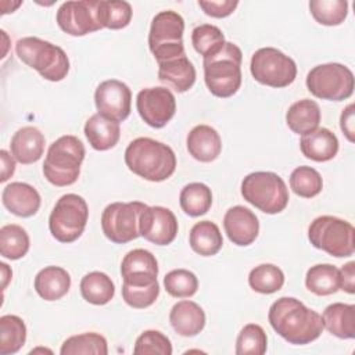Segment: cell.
I'll return each instance as SVG.
<instances>
[{
	"label": "cell",
	"instance_id": "obj_25",
	"mask_svg": "<svg viewBox=\"0 0 355 355\" xmlns=\"http://www.w3.org/2000/svg\"><path fill=\"white\" fill-rule=\"evenodd\" d=\"M71 287L69 273L60 266H46L35 277V290L46 301L62 298Z\"/></svg>",
	"mask_w": 355,
	"mask_h": 355
},
{
	"label": "cell",
	"instance_id": "obj_19",
	"mask_svg": "<svg viewBox=\"0 0 355 355\" xmlns=\"http://www.w3.org/2000/svg\"><path fill=\"white\" fill-rule=\"evenodd\" d=\"M158 79L178 93H184L196 82V68L186 54L158 62Z\"/></svg>",
	"mask_w": 355,
	"mask_h": 355
},
{
	"label": "cell",
	"instance_id": "obj_15",
	"mask_svg": "<svg viewBox=\"0 0 355 355\" xmlns=\"http://www.w3.org/2000/svg\"><path fill=\"white\" fill-rule=\"evenodd\" d=\"M94 103L98 114L119 123L130 114L132 92L126 83L118 79H108L97 86Z\"/></svg>",
	"mask_w": 355,
	"mask_h": 355
},
{
	"label": "cell",
	"instance_id": "obj_38",
	"mask_svg": "<svg viewBox=\"0 0 355 355\" xmlns=\"http://www.w3.org/2000/svg\"><path fill=\"white\" fill-rule=\"evenodd\" d=\"M309 10L316 22L326 26H336L345 21L348 3L345 0H311Z\"/></svg>",
	"mask_w": 355,
	"mask_h": 355
},
{
	"label": "cell",
	"instance_id": "obj_9",
	"mask_svg": "<svg viewBox=\"0 0 355 355\" xmlns=\"http://www.w3.org/2000/svg\"><path fill=\"white\" fill-rule=\"evenodd\" d=\"M87 218L89 208L83 197L73 193L64 194L50 214V233L60 243H72L82 236Z\"/></svg>",
	"mask_w": 355,
	"mask_h": 355
},
{
	"label": "cell",
	"instance_id": "obj_28",
	"mask_svg": "<svg viewBox=\"0 0 355 355\" xmlns=\"http://www.w3.org/2000/svg\"><path fill=\"white\" fill-rule=\"evenodd\" d=\"M190 247L201 257H212L218 254L223 245V237L216 223L211 220L197 222L189 236Z\"/></svg>",
	"mask_w": 355,
	"mask_h": 355
},
{
	"label": "cell",
	"instance_id": "obj_13",
	"mask_svg": "<svg viewBox=\"0 0 355 355\" xmlns=\"http://www.w3.org/2000/svg\"><path fill=\"white\" fill-rule=\"evenodd\" d=\"M98 0L65 1L57 10V24L71 36H85L103 29L98 18Z\"/></svg>",
	"mask_w": 355,
	"mask_h": 355
},
{
	"label": "cell",
	"instance_id": "obj_5",
	"mask_svg": "<svg viewBox=\"0 0 355 355\" xmlns=\"http://www.w3.org/2000/svg\"><path fill=\"white\" fill-rule=\"evenodd\" d=\"M15 53L18 58L40 73L42 78L60 82L69 71V60L65 51L47 40L26 36L17 42Z\"/></svg>",
	"mask_w": 355,
	"mask_h": 355
},
{
	"label": "cell",
	"instance_id": "obj_26",
	"mask_svg": "<svg viewBox=\"0 0 355 355\" xmlns=\"http://www.w3.org/2000/svg\"><path fill=\"white\" fill-rule=\"evenodd\" d=\"M323 327L338 338L355 337V305L334 302L326 306L322 315Z\"/></svg>",
	"mask_w": 355,
	"mask_h": 355
},
{
	"label": "cell",
	"instance_id": "obj_21",
	"mask_svg": "<svg viewBox=\"0 0 355 355\" xmlns=\"http://www.w3.org/2000/svg\"><path fill=\"white\" fill-rule=\"evenodd\" d=\"M44 136L35 126H24L18 129L11 139V154L19 164L28 165L39 161L44 151Z\"/></svg>",
	"mask_w": 355,
	"mask_h": 355
},
{
	"label": "cell",
	"instance_id": "obj_4",
	"mask_svg": "<svg viewBox=\"0 0 355 355\" xmlns=\"http://www.w3.org/2000/svg\"><path fill=\"white\" fill-rule=\"evenodd\" d=\"M83 143L72 135H64L53 141L43 162L44 178L57 187L73 184L85 159Z\"/></svg>",
	"mask_w": 355,
	"mask_h": 355
},
{
	"label": "cell",
	"instance_id": "obj_11",
	"mask_svg": "<svg viewBox=\"0 0 355 355\" xmlns=\"http://www.w3.org/2000/svg\"><path fill=\"white\" fill-rule=\"evenodd\" d=\"M250 71L257 82L270 87H286L297 76L294 60L275 47L257 50L251 57Z\"/></svg>",
	"mask_w": 355,
	"mask_h": 355
},
{
	"label": "cell",
	"instance_id": "obj_23",
	"mask_svg": "<svg viewBox=\"0 0 355 355\" xmlns=\"http://www.w3.org/2000/svg\"><path fill=\"white\" fill-rule=\"evenodd\" d=\"M300 148L306 158L316 162H326L337 155L338 139L327 128H316L315 130L302 135Z\"/></svg>",
	"mask_w": 355,
	"mask_h": 355
},
{
	"label": "cell",
	"instance_id": "obj_42",
	"mask_svg": "<svg viewBox=\"0 0 355 355\" xmlns=\"http://www.w3.org/2000/svg\"><path fill=\"white\" fill-rule=\"evenodd\" d=\"M164 286L169 295L175 298H189L197 293L198 279L187 269H173L165 275Z\"/></svg>",
	"mask_w": 355,
	"mask_h": 355
},
{
	"label": "cell",
	"instance_id": "obj_27",
	"mask_svg": "<svg viewBox=\"0 0 355 355\" xmlns=\"http://www.w3.org/2000/svg\"><path fill=\"white\" fill-rule=\"evenodd\" d=\"M286 122L294 133L301 136L315 130L320 122L319 104L309 98L295 101L286 112Z\"/></svg>",
	"mask_w": 355,
	"mask_h": 355
},
{
	"label": "cell",
	"instance_id": "obj_14",
	"mask_svg": "<svg viewBox=\"0 0 355 355\" xmlns=\"http://www.w3.org/2000/svg\"><path fill=\"white\" fill-rule=\"evenodd\" d=\"M136 108L140 118L151 128H164L176 112L173 93L162 86L146 87L137 93Z\"/></svg>",
	"mask_w": 355,
	"mask_h": 355
},
{
	"label": "cell",
	"instance_id": "obj_2",
	"mask_svg": "<svg viewBox=\"0 0 355 355\" xmlns=\"http://www.w3.org/2000/svg\"><path fill=\"white\" fill-rule=\"evenodd\" d=\"M125 164L135 175L148 182H162L176 169L173 150L154 139L137 137L125 150Z\"/></svg>",
	"mask_w": 355,
	"mask_h": 355
},
{
	"label": "cell",
	"instance_id": "obj_36",
	"mask_svg": "<svg viewBox=\"0 0 355 355\" xmlns=\"http://www.w3.org/2000/svg\"><path fill=\"white\" fill-rule=\"evenodd\" d=\"M250 287L261 294H272L279 291L284 284V273L272 263H262L251 269L248 275Z\"/></svg>",
	"mask_w": 355,
	"mask_h": 355
},
{
	"label": "cell",
	"instance_id": "obj_8",
	"mask_svg": "<svg viewBox=\"0 0 355 355\" xmlns=\"http://www.w3.org/2000/svg\"><path fill=\"white\" fill-rule=\"evenodd\" d=\"M184 19L173 10L158 12L150 26L148 47L157 62L184 54Z\"/></svg>",
	"mask_w": 355,
	"mask_h": 355
},
{
	"label": "cell",
	"instance_id": "obj_39",
	"mask_svg": "<svg viewBox=\"0 0 355 355\" xmlns=\"http://www.w3.org/2000/svg\"><path fill=\"white\" fill-rule=\"evenodd\" d=\"M191 43L194 50L204 58L218 53L226 43L222 31L211 24H202L193 29Z\"/></svg>",
	"mask_w": 355,
	"mask_h": 355
},
{
	"label": "cell",
	"instance_id": "obj_30",
	"mask_svg": "<svg viewBox=\"0 0 355 355\" xmlns=\"http://www.w3.org/2000/svg\"><path fill=\"white\" fill-rule=\"evenodd\" d=\"M79 288L83 300L93 305H105L115 294V286L111 277L97 270L85 275L80 280Z\"/></svg>",
	"mask_w": 355,
	"mask_h": 355
},
{
	"label": "cell",
	"instance_id": "obj_33",
	"mask_svg": "<svg viewBox=\"0 0 355 355\" xmlns=\"http://www.w3.org/2000/svg\"><path fill=\"white\" fill-rule=\"evenodd\" d=\"M61 355H107V340L94 331L82 333L67 338L60 349Z\"/></svg>",
	"mask_w": 355,
	"mask_h": 355
},
{
	"label": "cell",
	"instance_id": "obj_35",
	"mask_svg": "<svg viewBox=\"0 0 355 355\" xmlns=\"http://www.w3.org/2000/svg\"><path fill=\"white\" fill-rule=\"evenodd\" d=\"M121 275L122 279L132 276L157 277L158 262L150 251L143 248H135L123 257L121 263Z\"/></svg>",
	"mask_w": 355,
	"mask_h": 355
},
{
	"label": "cell",
	"instance_id": "obj_12",
	"mask_svg": "<svg viewBox=\"0 0 355 355\" xmlns=\"http://www.w3.org/2000/svg\"><path fill=\"white\" fill-rule=\"evenodd\" d=\"M146 207L140 201L108 204L101 215V229L105 237L115 244H125L137 239L140 236V214Z\"/></svg>",
	"mask_w": 355,
	"mask_h": 355
},
{
	"label": "cell",
	"instance_id": "obj_32",
	"mask_svg": "<svg viewBox=\"0 0 355 355\" xmlns=\"http://www.w3.org/2000/svg\"><path fill=\"white\" fill-rule=\"evenodd\" d=\"M26 340V326L17 315H3L0 318V354L10 355L18 352Z\"/></svg>",
	"mask_w": 355,
	"mask_h": 355
},
{
	"label": "cell",
	"instance_id": "obj_34",
	"mask_svg": "<svg viewBox=\"0 0 355 355\" xmlns=\"http://www.w3.org/2000/svg\"><path fill=\"white\" fill-rule=\"evenodd\" d=\"M29 251V236L26 230L15 223L4 225L0 229V254L1 257L15 261Z\"/></svg>",
	"mask_w": 355,
	"mask_h": 355
},
{
	"label": "cell",
	"instance_id": "obj_45",
	"mask_svg": "<svg viewBox=\"0 0 355 355\" xmlns=\"http://www.w3.org/2000/svg\"><path fill=\"white\" fill-rule=\"evenodd\" d=\"M198 6L209 17L225 18V17H229L236 10V7L239 6V1L237 0H218V1L198 0Z\"/></svg>",
	"mask_w": 355,
	"mask_h": 355
},
{
	"label": "cell",
	"instance_id": "obj_41",
	"mask_svg": "<svg viewBox=\"0 0 355 355\" xmlns=\"http://www.w3.org/2000/svg\"><path fill=\"white\" fill-rule=\"evenodd\" d=\"M268 347L265 330L255 323L245 324L236 340L237 355H263Z\"/></svg>",
	"mask_w": 355,
	"mask_h": 355
},
{
	"label": "cell",
	"instance_id": "obj_29",
	"mask_svg": "<svg viewBox=\"0 0 355 355\" xmlns=\"http://www.w3.org/2000/svg\"><path fill=\"white\" fill-rule=\"evenodd\" d=\"M305 286L316 295H331L340 290V270L331 263L313 265L306 272Z\"/></svg>",
	"mask_w": 355,
	"mask_h": 355
},
{
	"label": "cell",
	"instance_id": "obj_18",
	"mask_svg": "<svg viewBox=\"0 0 355 355\" xmlns=\"http://www.w3.org/2000/svg\"><path fill=\"white\" fill-rule=\"evenodd\" d=\"M3 205L14 215L21 218L33 216L40 208V194L39 191L22 182H12L3 189L1 193Z\"/></svg>",
	"mask_w": 355,
	"mask_h": 355
},
{
	"label": "cell",
	"instance_id": "obj_17",
	"mask_svg": "<svg viewBox=\"0 0 355 355\" xmlns=\"http://www.w3.org/2000/svg\"><path fill=\"white\" fill-rule=\"evenodd\" d=\"M223 227L229 240L240 247L252 244L259 233L258 218L251 209L243 205H234L226 211Z\"/></svg>",
	"mask_w": 355,
	"mask_h": 355
},
{
	"label": "cell",
	"instance_id": "obj_49",
	"mask_svg": "<svg viewBox=\"0 0 355 355\" xmlns=\"http://www.w3.org/2000/svg\"><path fill=\"white\" fill-rule=\"evenodd\" d=\"M0 266H1V272H3V288H4V287L7 286V282H8L10 277H11L12 272L10 270V268H8L7 263H0Z\"/></svg>",
	"mask_w": 355,
	"mask_h": 355
},
{
	"label": "cell",
	"instance_id": "obj_1",
	"mask_svg": "<svg viewBox=\"0 0 355 355\" xmlns=\"http://www.w3.org/2000/svg\"><path fill=\"white\" fill-rule=\"evenodd\" d=\"M268 319L280 337L295 345L315 341L324 329L322 316L293 297L276 300L269 308Z\"/></svg>",
	"mask_w": 355,
	"mask_h": 355
},
{
	"label": "cell",
	"instance_id": "obj_3",
	"mask_svg": "<svg viewBox=\"0 0 355 355\" xmlns=\"http://www.w3.org/2000/svg\"><path fill=\"white\" fill-rule=\"evenodd\" d=\"M241 60L240 47L230 42H226L218 53L204 58V80L214 96L227 98L237 93L241 86Z\"/></svg>",
	"mask_w": 355,
	"mask_h": 355
},
{
	"label": "cell",
	"instance_id": "obj_37",
	"mask_svg": "<svg viewBox=\"0 0 355 355\" xmlns=\"http://www.w3.org/2000/svg\"><path fill=\"white\" fill-rule=\"evenodd\" d=\"M98 18L103 28L122 29L132 19V6L121 0H98Z\"/></svg>",
	"mask_w": 355,
	"mask_h": 355
},
{
	"label": "cell",
	"instance_id": "obj_20",
	"mask_svg": "<svg viewBox=\"0 0 355 355\" xmlns=\"http://www.w3.org/2000/svg\"><path fill=\"white\" fill-rule=\"evenodd\" d=\"M187 150L190 155L200 162L216 159L222 151L219 133L209 125H197L187 135Z\"/></svg>",
	"mask_w": 355,
	"mask_h": 355
},
{
	"label": "cell",
	"instance_id": "obj_16",
	"mask_svg": "<svg viewBox=\"0 0 355 355\" xmlns=\"http://www.w3.org/2000/svg\"><path fill=\"white\" fill-rule=\"evenodd\" d=\"M178 219L175 214L165 207H146L139 219L140 236L157 245L171 244L178 234Z\"/></svg>",
	"mask_w": 355,
	"mask_h": 355
},
{
	"label": "cell",
	"instance_id": "obj_44",
	"mask_svg": "<svg viewBox=\"0 0 355 355\" xmlns=\"http://www.w3.org/2000/svg\"><path fill=\"white\" fill-rule=\"evenodd\" d=\"M159 295V284L153 283L148 286H130L122 284V298L123 301L136 309H143L155 302Z\"/></svg>",
	"mask_w": 355,
	"mask_h": 355
},
{
	"label": "cell",
	"instance_id": "obj_46",
	"mask_svg": "<svg viewBox=\"0 0 355 355\" xmlns=\"http://www.w3.org/2000/svg\"><path fill=\"white\" fill-rule=\"evenodd\" d=\"M340 270V288L348 294L355 293V262L351 261L343 265Z\"/></svg>",
	"mask_w": 355,
	"mask_h": 355
},
{
	"label": "cell",
	"instance_id": "obj_48",
	"mask_svg": "<svg viewBox=\"0 0 355 355\" xmlns=\"http://www.w3.org/2000/svg\"><path fill=\"white\" fill-rule=\"evenodd\" d=\"M0 158H1V182H7L15 171V158L11 157L6 150L0 151Z\"/></svg>",
	"mask_w": 355,
	"mask_h": 355
},
{
	"label": "cell",
	"instance_id": "obj_40",
	"mask_svg": "<svg viewBox=\"0 0 355 355\" xmlns=\"http://www.w3.org/2000/svg\"><path fill=\"white\" fill-rule=\"evenodd\" d=\"M290 187L297 196L304 198H312L322 191L323 179L316 169L302 165L291 172Z\"/></svg>",
	"mask_w": 355,
	"mask_h": 355
},
{
	"label": "cell",
	"instance_id": "obj_31",
	"mask_svg": "<svg viewBox=\"0 0 355 355\" xmlns=\"http://www.w3.org/2000/svg\"><path fill=\"white\" fill-rule=\"evenodd\" d=\"M179 202L184 214L197 218L209 211L212 205V191L204 183H189L182 189Z\"/></svg>",
	"mask_w": 355,
	"mask_h": 355
},
{
	"label": "cell",
	"instance_id": "obj_24",
	"mask_svg": "<svg viewBox=\"0 0 355 355\" xmlns=\"http://www.w3.org/2000/svg\"><path fill=\"white\" fill-rule=\"evenodd\" d=\"M83 132L89 144L97 151H105L115 147L121 137L119 123L98 112L86 121Z\"/></svg>",
	"mask_w": 355,
	"mask_h": 355
},
{
	"label": "cell",
	"instance_id": "obj_22",
	"mask_svg": "<svg viewBox=\"0 0 355 355\" xmlns=\"http://www.w3.org/2000/svg\"><path fill=\"white\" fill-rule=\"evenodd\" d=\"M169 322L178 334L183 337H193L204 329L205 312L197 302L183 300L172 306Z\"/></svg>",
	"mask_w": 355,
	"mask_h": 355
},
{
	"label": "cell",
	"instance_id": "obj_43",
	"mask_svg": "<svg viewBox=\"0 0 355 355\" xmlns=\"http://www.w3.org/2000/svg\"><path fill=\"white\" fill-rule=\"evenodd\" d=\"M133 352L137 355H171L172 344L164 333L158 330H146L136 338Z\"/></svg>",
	"mask_w": 355,
	"mask_h": 355
},
{
	"label": "cell",
	"instance_id": "obj_6",
	"mask_svg": "<svg viewBox=\"0 0 355 355\" xmlns=\"http://www.w3.org/2000/svg\"><path fill=\"white\" fill-rule=\"evenodd\" d=\"M243 198L265 214H279L288 204V189L275 172H252L241 182Z\"/></svg>",
	"mask_w": 355,
	"mask_h": 355
},
{
	"label": "cell",
	"instance_id": "obj_47",
	"mask_svg": "<svg viewBox=\"0 0 355 355\" xmlns=\"http://www.w3.org/2000/svg\"><path fill=\"white\" fill-rule=\"evenodd\" d=\"M340 128L345 137L354 143L355 141V128H354V104H348L340 116Z\"/></svg>",
	"mask_w": 355,
	"mask_h": 355
},
{
	"label": "cell",
	"instance_id": "obj_7",
	"mask_svg": "<svg viewBox=\"0 0 355 355\" xmlns=\"http://www.w3.org/2000/svg\"><path fill=\"white\" fill-rule=\"evenodd\" d=\"M354 226L337 216L322 215L315 218L308 227L311 244L336 258L351 257L355 251Z\"/></svg>",
	"mask_w": 355,
	"mask_h": 355
},
{
	"label": "cell",
	"instance_id": "obj_10",
	"mask_svg": "<svg viewBox=\"0 0 355 355\" xmlns=\"http://www.w3.org/2000/svg\"><path fill=\"white\" fill-rule=\"evenodd\" d=\"M306 87L318 98L341 101L354 93V73L338 62L320 64L308 72Z\"/></svg>",
	"mask_w": 355,
	"mask_h": 355
}]
</instances>
